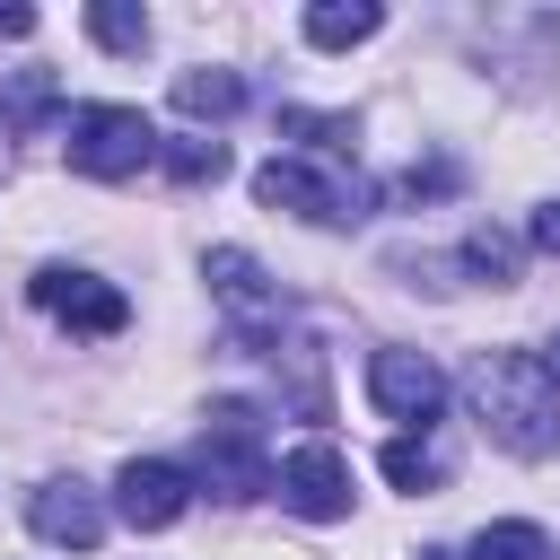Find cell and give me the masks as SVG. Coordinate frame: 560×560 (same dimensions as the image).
Masks as SVG:
<instances>
[{
    "mask_svg": "<svg viewBox=\"0 0 560 560\" xmlns=\"http://www.w3.org/2000/svg\"><path fill=\"white\" fill-rule=\"evenodd\" d=\"M26 525H35L52 551H96V542H105V508H96L88 481H44V490L26 499Z\"/></svg>",
    "mask_w": 560,
    "mask_h": 560,
    "instance_id": "30bf717a",
    "label": "cell"
},
{
    "mask_svg": "<svg viewBox=\"0 0 560 560\" xmlns=\"http://www.w3.org/2000/svg\"><path fill=\"white\" fill-rule=\"evenodd\" d=\"M201 280H210V298L236 315V332H280V315H289V298L262 280V262L254 254H236V245H210V262H201Z\"/></svg>",
    "mask_w": 560,
    "mask_h": 560,
    "instance_id": "8992f818",
    "label": "cell"
},
{
    "mask_svg": "<svg viewBox=\"0 0 560 560\" xmlns=\"http://www.w3.org/2000/svg\"><path fill=\"white\" fill-rule=\"evenodd\" d=\"M201 481L219 499H262L271 455H262V411L254 402H210L201 411Z\"/></svg>",
    "mask_w": 560,
    "mask_h": 560,
    "instance_id": "3957f363",
    "label": "cell"
},
{
    "mask_svg": "<svg viewBox=\"0 0 560 560\" xmlns=\"http://www.w3.org/2000/svg\"><path fill=\"white\" fill-rule=\"evenodd\" d=\"M0 35H35V9H0Z\"/></svg>",
    "mask_w": 560,
    "mask_h": 560,
    "instance_id": "ffe728a7",
    "label": "cell"
},
{
    "mask_svg": "<svg viewBox=\"0 0 560 560\" xmlns=\"http://www.w3.org/2000/svg\"><path fill=\"white\" fill-rule=\"evenodd\" d=\"M114 508H122V525H140V534H166V525L192 508V481H184V464L131 455V464H122V481H114Z\"/></svg>",
    "mask_w": 560,
    "mask_h": 560,
    "instance_id": "9c48e42d",
    "label": "cell"
},
{
    "mask_svg": "<svg viewBox=\"0 0 560 560\" xmlns=\"http://www.w3.org/2000/svg\"><path fill=\"white\" fill-rule=\"evenodd\" d=\"M61 158H70V175H88V184H122V175H140V166L158 158V122H149L140 105H79V114L61 122Z\"/></svg>",
    "mask_w": 560,
    "mask_h": 560,
    "instance_id": "7a4b0ae2",
    "label": "cell"
},
{
    "mask_svg": "<svg viewBox=\"0 0 560 560\" xmlns=\"http://www.w3.org/2000/svg\"><path fill=\"white\" fill-rule=\"evenodd\" d=\"M464 394H472V411H481V429L508 446V455H551L560 446V385L542 376V359L534 350H481L472 368H464Z\"/></svg>",
    "mask_w": 560,
    "mask_h": 560,
    "instance_id": "6da1fadb",
    "label": "cell"
},
{
    "mask_svg": "<svg viewBox=\"0 0 560 560\" xmlns=\"http://www.w3.org/2000/svg\"><path fill=\"white\" fill-rule=\"evenodd\" d=\"M26 298H35L52 324H70V332H122V324H131V298H122L114 280H96V271H70V262H44V271L26 280Z\"/></svg>",
    "mask_w": 560,
    "mask_h": 560,
    "instance_id": "5b68a950",
    "label": "cell"
},
{
    "mask_svg": "<svg viewBox=\"0 0 560 560\" xmlns=\"http://www.w3.org/2000/svg\"><path fill=\"white\" fill-rule=\"evenodd\" d=\"M0 175H9V122H0Z\"/></svg>",
    "mask_w": 560,
    "mask_h": 560,
    "instance_id": "7402d4cb",
    "label": "cell"
},
{
    "mask_svg": "<svg viewBox=\"0 0 560 560\" xmlns=\"http://www.w3.org/2000/svg\"><path fill=\"white\" fill-rule=\"evenodd\" d=\"M368 394H376L385 420L429 429L438 402H446V376H438V359H420V350H376V359H368Z\"/></svg>",
    "mask_w": 560,
    "mask_h": 560,
    "instance_id": "52a82bcc",
    "label": "cell"
},
{
    "mask_svg": "<svg viewBox=\"0 0 560 560\" xmlns=\"http://www.w3.org/2000/svg\"><path fill=\"white\" fill-rule=\"evenodd\" d=\"M464 560H551V534L542 525H481Z\"/></svg>",
    "mask_w": 560,
    "mask_h": 560,
    "instance_id": "9a60e30c",
    "label": "cell"
},
{
    "mask_svg": "<svg viewBox=\"0 0 560 560\" xmlns=\"http://www.w3.org/2000/svg\"><path fill=\"white\" fill-rule=\"evenodd\" d=\"M464 271H472V280H490V289H516L525 254H516V236H508V228H472V236H464Z\"/></svg>",
    "mask_w": 560,
    "mask_h": 560,
    "instance_id": "4fadbf2b",
    "label": "cell"
},
{
    "mask_svg": "<svg viewBox=\"0 0 560 560\" xmlns=\"http://www.w3.org/2000/svg\"><path fill=\"white\" fill-rule=\"evenodd\" d=\"M385 481L394 490H438L446 481V446L438 438H394L385 446Z\"/></svg>",
    "mask_w": 560,
    "mask_h": 560,
    "instance_id": "5bb4252c",
    "label": "cell"
},
{
    "mask_svg": "<svg viewBox=\"0 0 560 560\" xmlns=\"http://www.w3.org/2000/svg\"><path fill=\"white\" fill-rule=\"evenodd\" d=\"M280 499H289L306 525L350 516V464H341V446H332V438H306V446L280 464Z\"/></svg>",
    "mask_w": 560,
    "mask_h": 560,
    "instance_id": "ba28073f",
    "label": "cell"
},
{
    "mask_svg": "<svg viewBox=\"0 0 560 560\" xmlns=\"http://www.w3.org/2000/svg\"><path fill=\"white\" fill-rule=\"evenodd\" d=\"M280 131H289V140H306V149H324V158H341V149L359 140L341 114H306V105H280Z\"/></svg>",
    "mask_w": 560,
    "mask_h": 560,
    "instance_id": "e0dca14e",
    "label": "cell"
},
{
    "mask_svg": "<svg viewBox=\"0 0 560 560\" xmlns=\"http://www.w3.org/2000/svg\"><path fill=\"white\" fill-rule=\"evenodd\" d=\"M254 192H262L271 210L315 219V228H350V219H368V184L341 175V166H315V158H271V166L254 175Z\"/></svg>",
    "mask_w": 560,
    "mask_h": 560,
    "instance_id": "277c9868",
    "label": "cell"
},
{
    "mask_svg": "<svg viewBox=\"0 0 560 560\" xmlns=\"http://www.w3.org/2000/svg\"><path fill=\"white\" fill-rule=\"evenodd\" d=\"M534 245H542V254H560V201H542V210H534Z\"/></svg>",
    "mask_w": 560,
    "mask_h": 560,
    "instance_id": "d6986e66",
    "label": "cell"
},
{
    "mask_svg": "<svg viewBox=\"0 0 560 560\" xmlns=\"http://www.w3.org/2000/svg\"><path fill=\"white\" fill-rule=\"evenodd\" d=\"M376 26H385L376 0H350V9H341V0H315V9H306V44H324V52H350V44H368Z\"/></svg>",
    "mask_w": 560,
    "mask_h": 560,
    "instance_id": "7c38bea8",
    "label": "cell"
},
{
    "mask_svg": "<svg viewBox=\"0 0 560 560\" xmlns=\"http://www.w3.org/2000/svg\"><path fill=\"white\" fill-rule=\"evenodd\" d=\"M534 359H542V376H551V385H560V332H551V341H542V350H534Z\"/></svg>",
    "mask_w": 560,
    "mask_h": 560,
    "instance_id": "44dd1931",
    "label": "cell"
},
{
    "mask_svg": "<svg viewBox=\"0 0 560 560\" xmlns=\"http://www.w3.org/2000/svg\"><path fill=\"white\" fill-rule=\"evenodd\" d=\"M158 166L175 184H210V175H228V149L219 140H158Z\"/></svg>",
    "mask_w": 560,
    "mask_h": 560,
    "instance_id": "2e32d148",
    "label": "cell"
},
{
    "mask_svg": "<svg viewBox=\"0 0 560 560\" xmlns=\"http://www.w3.org/2000/svg\"><path fill=\"white\" fill-rule=\"evenodd\" d=\"M236 105H245V79L219 70V61H201V70L175 79V114H192V122H228Z\"/></svg>",
    "mask_w": 560,
    "mask_h": 560,
    "instance_id": "8fae6325",
    "label": "cell"
},
{
    "mask_svg": "<svg viewBox=\"0 0 560 560\" xmlns=\"http://www.w3.org/2000/svg\"><path fill=\"white\" fill-rule=\"evenodd\" d=\"M88 35H96L105 52H140V44H149V18H140V9H105V0H96V9H88Z\"/></svg>",
    "mask_w": 560,
    "mask_h": 560,
    "instance_id": "ac0fdd59",
    "label": "cell"
},
{
    "mask_svg": "<svg viewBox=\"0 0 560 560\" xmlns=\"http://www.w3.org/2000/svg\"><path fill=\"white\" fill-rule=\"evenodd\" d=\"M420 560H464V551H420Z\"/></svg>",
    "mask_w": 560,
    "mask_h": 560,
    "instance_id": "603a6c76",
    "label": "cell"
}]
</instances>
